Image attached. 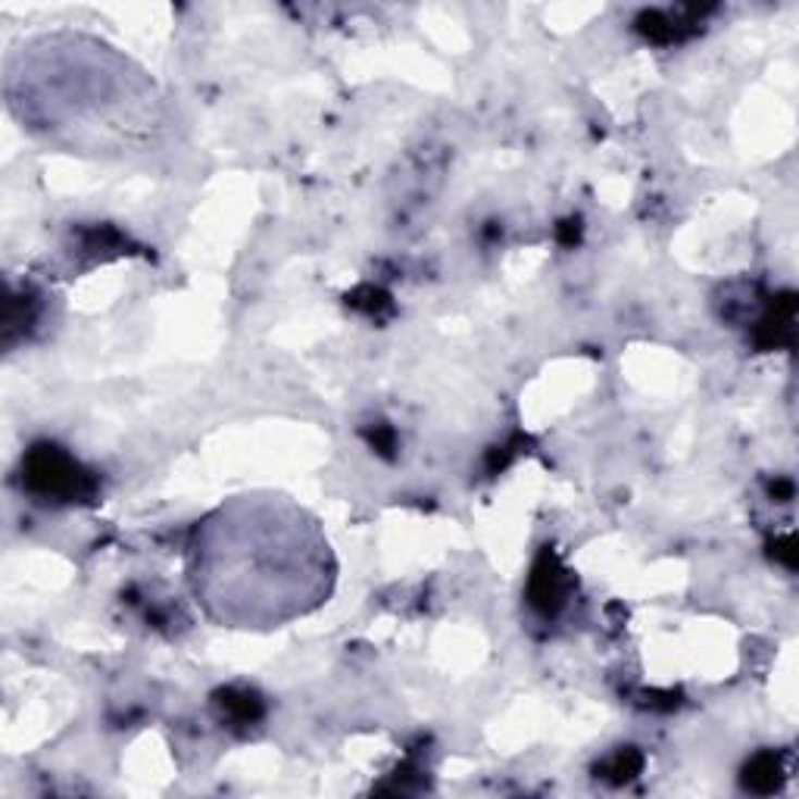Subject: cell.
Returning <instances> with one entry per match:
<instances>
[{
    "mask_svg": "<svg viewBox=\"0 0 799 799\" xmlns=\"http://www.w3.org/2000/svg\"><path fill=\"white\" fill-rule=\"evenodd\" d=\"M190 578L216 622L272 628L329 600L334 556L319 521L287 496H235L197 525Z\"/></svg>",
    "mask_w": 799,
    "mask_h": 799,
    "instance_id": "cell-1",
    "label": "cell"
},
{
    "mask_svg": "<svg viewBox=\"0 0 799 799\" xmlns=\"http://www.w3.org/2000/svg\"><path fill=\"white\" fill-rule=\"evenodd\" d=\"M23 481L35 496L53 503H75L95 494V478L82 469L70 453L53 444H38L23 459Z\"/></svg>",
    "mask_w": 799,
    "mask_h": 799,
    "instance_id": "cell-2",
    "label": "cell"
},
{
    "mask_svg": "<svg viewBox=\"0 0 799 799\" xmlns=\"http://www.w3.org/2000/svg\"><path fill=\"white\" fill-rule=\"evenodd\" d=\"M563 565L556 563V556L546 550L534 571H531V585H528V597H531V606L541 610L543 615H553L565 603L568 597V578H565Z\"/></svg>",
    "mask_w": 799,
    "mask_h": 799,
    "instance_id": "cell-3",
    "label": "cell"
},
{
    "mask_svg": "<svg viewBox=\"0 0 799 799\" xmlns=\"http://www.w3.org/2000/svg\"><path fill=\"white\" fill-rule=\"evenodd\" d=\"M743 784L755 790V794H772L780 787V765H777V759L772 752H762V755H755L750 765H747V772H743Z\"/></svg>",
    "mask_w": 799,
    "mask_h": 799,
    "instance_id": "cell-4",
    "label": "cell"
},
{
    "mask_svg": "<svg viewBox=\"0 0 799 799\" xmlns=\"http://www.w3.org/2000/svg\"><path fill=\"white\" fill-rule=\"evenodd\" d=\"M219 705L241 722V725H247V722H257L259 715H262V703H259L257 693H250V690H222L219 693Z\"/></svg>",
    "mask_w": 799,
    "mask_h": 799,
    "instance_id": "cell-5",
    "label": "cell"
},
{
    "mask_svg": "<svg viewBox=\"0 0 799 799\" xmlns=\"http://www.w3.org/2000/svg\"><path fill=\"white\" fill-rule=\"evenodd\" d=\"M640 765H643L640 752L618 750L610 762L603 765V772H606V777H612V780H631V777L640 772Z\"/></svg>",
    "mask_w": 799,
    "mask_h": 799,
    "instance_id": "cell-6",
    "label": "cell"
}]
</instances>
